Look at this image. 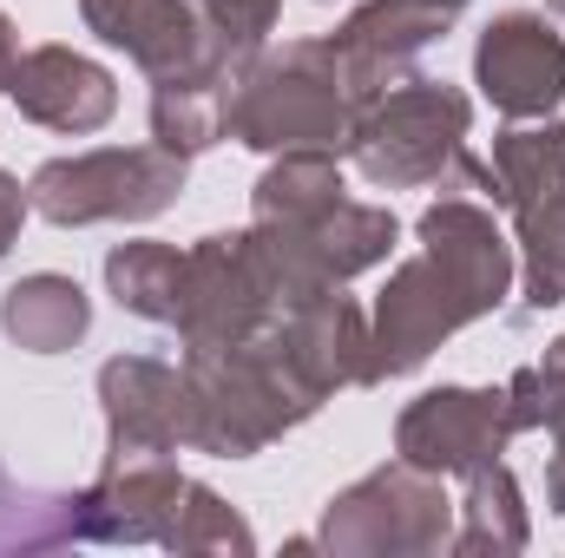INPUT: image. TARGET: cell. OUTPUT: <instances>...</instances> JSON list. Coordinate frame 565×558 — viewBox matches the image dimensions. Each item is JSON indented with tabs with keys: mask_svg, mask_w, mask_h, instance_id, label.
<instances>
[{
	"mask_svg": "<svg viewBox=\"0 0 565 558\" xmlns=\"http://www.w3.org/2000/svg\"><path fill=\"white\" fill-rule=\"evenodd\" d=\"M487 171H493V204L500 211H526V204L565 191V126H553V119L533 126L526 119V126L500 132Z\"/></svg>",
	"mask_w": 565,
	"mask_h": 558,
	"instance_id": "ffe728a7",
	"label": "cell"
},
{
	"mask_svg": "<svg viewBox=\"0 0 565 558\" xmlns=\"http://www.w3.org/2000/svg\"><path fill=\"white\" fill-rule=\"evenodd\" d=\"M184 395H191L184 447L217 453V460H250L322 408L309 395V382L289 368L277 322L250 342H231V348H191L184 355Z\"/></svg>",
	"mask_w": 565,
	"mask_h": 558,
	"instance_id": "3957f363",
	"label": "cell"
},
{
	"mask_svg": "<svg viewBox=\"0 0 565 558\" xmlns=\"http://www.w3.org/2000/svg\"><path fill=\"white\" fill-rule=\"evenodd\" d=\"M73 539H79V493H46L0 466V552H46Z\"/></svg>",
	"mask_w": 565,
	"mask_h": 558,
	"instance_id": "cb8c5ba5",
	"label": "cell"
},
{
	"mask_svg": "<svg viewBox=\"0 0 565 558\" xmlns=\"http://www.w3.org/2000/svg\"><path fill=\"white\" fill-rule=\"evenodd\" d=\"M282 315L277 277L264 264V244L257 230H217V237H198L184 250V277H178V342L184 355L191 348H231V342H250L264 335Z\"/></svg>",
	"mask_w": 565,
	"mask_h": 558,
	"instance_id": "52a82bcc",
	"label": "cell"
},
{
	"mask_svg": "<svg viewBox=\"0 0 565 558\" xmlns=\"http://www.w3.org/2000/svg\"><path fill=\"white\" fill-rule=\"evenodd\" d=\"M26 197L46 224L86 230V224H151L184 197V158L164 144H99L73 158H46L26 178Z\"/></svg>",
	"mask_w": 565,
	"mask_h": 558,
	"instance_id": "5b68a950",
	"label": "cell"
},
{
	"mask_svg": "<svg viewBox=\"0 0 565 558\" xmlns=\"http://www.w3.org/2000/svg\"><path fill=\"white\" fill-rule=\"evenodd\" d=\"M277 342L289 368L309 382L316 401L342 395V388H369V309L342 289H322L296 309L277 315Z\"/></svg>",
	"mask_w": 565,
	"mask_h": 558,
	"instance_id": "9a60e30c",
	"label": "cell"
},
{
	"mask_svg": "<svg viewBox=\"0 0 565 558\" xmlns=\"http://www.w3.org/2000/svg\"><path fill=\"white\" fill-rule=\"evenodd\" d=\"M473 132V99L447 79H402L382 99L362 106L355 132H349V164L375 184V191H467V197H493V171L487 158L467 151Z\"/></svg>",
	"mask_w": 565,
	"mask_h": 558,
	"instance_id": "7a4b0ae2",
	"label": "cell"
},
{
	"mask_svg": "<svg viewBox=\"0 0 565 558\" xmlns=\"http://www.w3.org/2000/svg\"><path fill=\"white\" fill-rule=\"evenodd\" d=\"M415 237H422V257H408L388 277L369 315V388L415 375L447 335L493 315L520 277L507 230L467 191H440V204L422 211Z\"/></svg>",
	"mask_w": 565,
	"mask_h": 558,
	"instance_id": "6da1fadb",
	"label": "cell"
},
{
	"mask_svg": "<svg viewBox=\"0 0 565 558\" xmlns=\"http://www.w3.org/2000/svg\"><path fill=\"white\" fill-rule=\"evenodd\" d=\"M198 7L231 40L237 60H250L257 46H270V26H277V13H282V0H198Z\"/></svg>",
	"mask_w": 565,
	"mask_h": 558,
	"instance_id": "4316f807",
	"label": "cell"
},
{
	"mask_svg": "<svg viewBox=\"0 0 565 558\" xmlns=\"http://www.w3.org/2000/svg\"><path fill=\"white\" fill-rule=\"evenodd\" d=\"M79 20H86V33L119 46L151 86H164V79L231 86L244 73V60L204 20L198 0H79Z\"/></svg>",
	"mask_w": 565,
	"mask_h": 558,
	"instance_id": "9c48e42d",
	"label": "cell"
},
{
	"mask_svg": "<svg viewBox=\"0 0 565 558\" xmlns=\"http://www.w3.org/2000/svg\"><path fill=\"white\" fill-rule=\"evenodd\" d=\"M99 408H106V466L171 460L191 433L184 368L158 355H113L99 368Z\"/></svg>",
	"mask_w": 565,
	"mask_h": 558,
	"instance_id": "4fadbf2b",
	"label": "cell"
},
{
	"mask_svg": "<svg viewBox=\"0 0 565 558\" xmlns=\"http://www.w3.org/2000/svg\"><path fill=\"white\" fill-rule=\"evenodd\" d=\"M507 388V415H513V433H540V427H559L565 420V335L540 355L526 362Z\"/></svg>",
	"mask_w": 565,
	"mask_h": 558,
	"instance_id": "484cf974",
	"label": "cell"
},
{
	"mask_svg": "<svg viewBox=\"0 0 565 558\" xmlns=\"http://www.w3.org/2000/svg\"><path fill=\"white\" fill-rule=\"evenodd\" d=\"M467 7H473V0H362V7L329 33L342 73H349V86H355V99L369 106V99H382L388 86L415 79V60H422Z\"/></svg>",
	"mask_w": 565,
	"mask_h": 558,
	"instance_id": "7c38bea8",
	"label": "cell"
},
{
	"mask_svg": "<svg viewBox=\"0 0 565 558\" xmlns=\"http://www.w3.org/2000/svg\"><path fill=\"white\" fill-rule=\"evenodd\" d=\"M26 211H33V197H26V184L13 178V171H0V257L20 244V224H26Z\"/></svg>",
	"mask_w": 565,
	"mask_h": 558,
	"instance_id": "83f0119b",
	"label": "cell"
},
{
	"mask_svg": "<svg viewBox=\"0 0 565 558\" xmlns=\"http://www.w3.org/2000/svg\"><path fill=\"white\" fill-rule=\"evenodd\" d=\"M460 526H454V552H526L533 539V519H526V500H520V480L507 460H487L467 473V500L454 506Z\"/></svg>",
	"mask_w": 565,
	"mask_h": 558,
	"instance_id": "d6986e66",
	"label": "cell"
},
{
	"mask_svg": "<svg viewBox=\"0 0 565 558\" xmlns=\"http://www.w3.org/2000/svg\"><path fill=\"white\" fill-rule=\"evenodd\" d=\"M0 93L20 106V119H33L46 132H66V139H93L119 112V79L99 60L73 53V46H26Z\"/></svg>",
	"mask_w": 565,
	"mask_h": 558,
	"instance_id": "5bb4252c",
	"label": "cell"
},
{
	"mask_svg": "<svg viewBox=\"0 0 565 558\" xmlns=\"http://www.w3.org/2000/svg\"><path fill=\"white\" fill-rule=\"evenodd\" d=\"M507 440H513L507 388H427L395 420V460L440 480H467L473 466L500 460Z\"/></svg>",
	"mask_w": 565,
	"mask_h": 558,
	"instance_id": "8fae6325",
	"label": "cell"
},
{
	"mask_svg": "<svg viewBox=\"0 0 565 558\" xmlns=\"http://www.w3.org/2000/svg\"><path fill=\"white\" fill-rule=\"evenodd\" d=\"M164 546H171V552H257V533H250L204 480H191V486H184V506H178V519H171V533H164Z\"/></svg>",
	"mask_w": 565,
	"mask_h": 558,
	"instance_id": "d4e9b609",
	"label": "cell"
},
{
	"mask_svg": "<svg viewBox=\"0 0 565 558\" xmlns=\"http://www.w3.org/2000/svg\"><path fill=\"white\" fill-rule=\"evenodd\" d=\"M454 539V500L440 473H422L408 460H388L362 473L349 493L322 506L316 546L342 558H408V552H447Z\"/></svg>",
	"mask_w": 565,
	"mask_h": 558,
	"instance_id": "8992f818",
	"label": "cell"
},
{
	"mask_svg": "<svg viewBox=\"0 0 565 558\" xmlns=\"http://www.w3.org/2000/svg\"><path fill=\"white\" fill-rule=\"evenodd\" d=\"M13 60H20V33H13V20L0 13V86H7V73H13Z\"/></svg>",
	"mask_w": 565,
	"mask_h": 558,
	"instance_id": "f546056e",
	"label": "cell"
},
{
	"mask_svg": "<svg viewBox=\"0 0 565 558\" xmlns=\"http://www.w3.org/2000/svg\"><path fill=\"white\" fill-rule=\"evenodd\" d=\"M178 277H184V250L158 244V237H139V244H119L106 257V289L126 315L139 322H178Z\"/></svg>",
	"mask_w": 565,
	"mask_h": 558,
	"instance_id": "44dd1931",
	"label": "cell"
},
{
	"mask_svg": "<svg viewBox=\"0 0 565 558\" xmlns=\"http://www.w3.org/2000/svg\"><path fill=\"white\" fill-rule=\"evenodd\" d=\"M546 7H553V13H559V20H565V0H546Z\"/></svg>",
	"mask_w": 565,
	"mask_h": 558,
	"instance_id": "4dcf8cb0",
	"label": "cell"
},
{
	"mask_svg": "<svg viewBox=\"0 0 565 558\" xmlns=\"http://www.w3.org/2000/svg\"><path fill=\"white\" fill-rule=\"evenodd\" d=\"M257 244H264V264L277 277L282 309L322 296V289H342L349 277L388 264V250L402 244V224L388 204H362V197H342L335 211L309 217V224H250Z\"/></svg>",
	"mask_w": 565,
	"mask_h": 558,
	"instance_id": "ba28073f",
	"label": "cell"
},
{
	"mask_svg": "<svg viewBox=\"0 0 565 558\" xmlns=\"http://www.w3.org/2000/svg\"><path fill=\"white\" fill-rule=\"evenodd\" d=\"M362 119V99L329 40H282L257 46L231 79L224 132L250 151H342Z\"/></svg>",
	"mask_w": 565,
	"mask_h": 558,
	"instance_id": "277c9868",
	"label": "cell"
},
{
	"mask_svg": "<svg viewBox=\"0 0 565 558\" xmlns=\"http://www.w3.org/2000/svg\"><path fill=\"white\" fill-rule=\"evenodd\" d=\"M513 244H520V296L533 315L565 302V191L513 211Z\"/></svg>",
	"mask_w": 565,
	"mask_h": 558,
	"instance_id": "7402d4cb",
	"label": "cell"
},
{
	"mask_svg": "<svg viewBox=\"0 0 565 558\" xmlns=\"http://www.w3.org/2000/svg\"><path fill=\"white\" fill-rule=\"evenodd\" d=\"M178 460H126L99 466V480L79 493V539L93 546H164L178 506H184Z\"/></svg>",
	"mask_w": 565,
	"mask_h": 558,
	"instance_id": "2e32d148",
	"label": "cell"
},
{
	"mask_svg": "<svg viewBox=\"0 0 565 558\" xmlns=\"http://www.w3.org/2000/svg\"><path fill=\"white\" fill-rule=\"evenodd\" d=\"M473 86L513 126L553 119L565 106V40L553 33V20L533 7L493 13L480 26V46H473Z\"/></svg>",
	"mask_w": 565,
	"mask_h": 558,
	"instance_id": "30bf717a",
	"label": "cell"
},
{
	"mask_svg": "<svg viewBox=\"0 0 565 558\" xmlns=\"http://www.w3.org/2000/svg\"><path fill=\"white\" fill-rule=\"evenodd\" d=\"M546 500H553V513L565 519V420L553 427V460H546Z\"/></svg>",
	"mask_w": 565,
	"mask_h": 558,
	"instance_id": "f1b7e54d",
	"label": "cell"
},
{
	"mask_svg": "<svg viewBox=\"0 0 565 558\" xmlns=\"http://www.w3.org/2000/svg\"><path fill=\"white\" fill-rule=\"evenodd\" d=\"M224 112H231V86H204V79H164L151 86V144L198 158L224 139Z\"/></svg>",
	"mask_w": 565,
	"mask_h": 558,
	"instance_id": "603a6c76",
	"label": "cell"
},
{
	"mask_svg": "<svg viewBox=\"0 0 565 558\" xmlns=\"http://www.w3.org/2000/svg\"><path fill=\"white\" fill-rule=\"evenodd\" d=\"M342 197H349V184H342L335 151H316V144L277 151V164L250 191V224H309V217L335 211Z\"/></svg>",
	"mask_w": 565,
	"mask_h": 558,
	"instance_id": "ac0fdd59",
	"label": "cell"
},
{
	"mask_svg": "<svg viewBox=\"0 0 565 558\" xmlns=\"http://www.w3.org/2000/svg\"><path fill=\"white\" fill-rule=\"evenodd\" d=\"M93 329V296L60 270H33L0 296V335L26 355H66Z\"/></svg>",
	"mask_w": 565,
	"mask_h": 558,
	"instance_id": "e0dca14e",
	"label": "cell"
}]
</instances>
